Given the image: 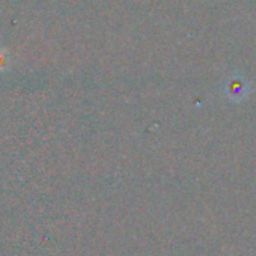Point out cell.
<instances>
[{"label": "cell", "mask_w": 256, "mask_h": 256, "mask_svg": "<svg viewBox=\"0 0 256 256\" xmlns=\"http://www.w3.org/2000/svg\"><path fill=\"white\" fill-rule=\"evenodd\" d=\"M246 92H247V86L244 84L242 80H230L229 82V86H228V95L229 96L241 100V98H244Z\"/></svg>", "instance_id": "1"}]
</instances>
